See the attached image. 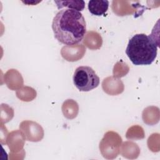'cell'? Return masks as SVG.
Returning a JSON list of instances; mask_svg holds the SVG:
<instances>
[{"label": "cell", "mask_w": 160, "mask_h": 160, "mask_svg": "<svg viewBox=\"0 0 160 160\" xmlns=\"http://www.w3.org/2000/svg\"><path fill=\"white\" fill-rule=\"evenodd\" d=\"M131 2L127 1H113L112 2V11L118 16H124L138 11V8H144L139 4H131Z\"/></svg>", "instance_id": "5b68a950"}, {"label": "cell", "mask_w": 160, "mask_h": 160, "mask_svg": "<svg viewBox=\"0 0 160 160\" xmlns=\"http://www.w3.org/2000/svg\"><path fill=\"white\" fill-rule=\"evenodd\" d=\"M58 8L61 9L62 8H68V9H72L78 11H81L84 9L85 2L84 1H54Z\"/></svg>", "instance_id": "52a82bcc"}, {"label": "cell", "mask_w": 160, "mask_h": 160, "mask_svg": "<svg viewBox=\"0 0 160 160\" xmlns=\"http://www.w3.org/2000/svg\"><path fill=\"white\" fill-rule=\"evenodd\" d=\"M41 1H22V2L25 3V4H30V5H36L37 4H38L39 2H40Z\"/></svg>", "instance_id": "ba28073f"}, {"label": "cell", "mask_w": 160, "mask_h": 160, "mask_svg": "<svg viewBox=\"0 0 160 160\" xmlns=\"http://www.w3.org/2000/svg\"><path fill=\"white\" fill-rule=\"evenodd\" d=\"M158 46L154 36L136 34L129 40L126 53L134 65H149L157 56Z\"/></svg>", "instance_id": "7a4b0ae2"}, {"label": "cell", "mask_w": 160, "mask_h": 160, "mask_svg": "<svg viewBox=\"0 0 160 160\" xmlns=\"http://www.w3.org/2000/svg\"><path fill=\"white\" fill-rule=\"evenodd\" d=\"M108 1H94L91 0L88 2V9L89 12L95 16H105L108 9Z\"/></svg>", "instance_id": "8992f818"}, {"label": "cell", "mask_w": 160, "mask_h": 160, "mask_svg": "<svg viewBox=\"0 0 160 160\" xmlns=\"http://www.w3.org/2000/svg\"><path fill=\"white\" fill-rule=\"evenodd\" d=\"M52 29L55 38L59 42L66 46H74L84 38L86 24L81 12L72 9H64L54 17Z\"/></svg>", "instance_id": "6da1fadb"}, {"label": "cell", "mask_w": 160, "mask_h": 160, "mask_svg": "<svg viewBox=\"0 0 160 160\" xmlns=\"http://www.w3.org/2000/svg\"><path fill=\"white\" fill-rule=\"evenodd\" d=\"M73 82L80 91L88 92L97 88L100 82L99 76L89 66L77 68L73 75Z\"/></svg>", "instance_id": "3957f363"}, {"label": "cell", "mask_w": 160, "mask_h": 160, "mask_svg": "<svg viewBox=\"0 0 160 160\" xmlns=\"http://www.w3.org/2000/svg\"><path fill=\"white\" fill-rule=\"evenodd\" d=\"M20 128L24 132L28 141H38L43 136L42 128L38 123L33 121H23L20 124Z\"/></svg>", "instance_id": "277c9868"}]
</instances>
